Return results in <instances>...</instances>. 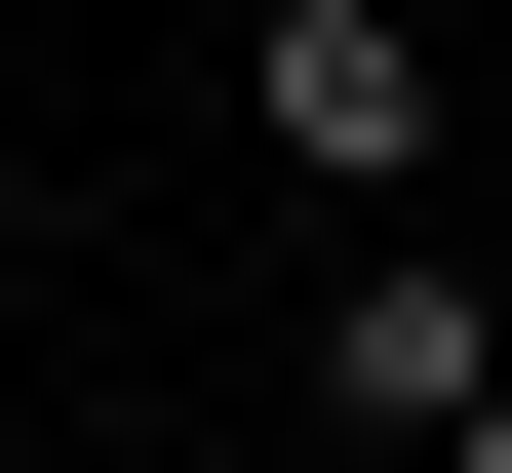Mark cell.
Returning a JSON list of instances; mask_svg holds the SVG:
<instances>
[{"label": "cell", "mask_w": 512, "mask_h": 473, "mask_svg": "<svg viewBox=\"0 0 512 473\" xmlns=\"http://www.w3.org/2000/svg\"><path fill=\"white\" fill-rule=\"evenodd\" d=\"M237 119H276V198H434V119H473V79H434V0H276V40H237Z\"/></svg>", "instance_id": "obj_1"}, {"label": "cell", "mask_w": 512, "mask_h": 473, "mask_svg": "<svg viewBox=\"0 0 512 473\" xmlns=\"http://www.w3.org/2000/svg\"><path fill=\"white\" fill-rule=\"evenodd\" d=\"M473 355H512V276H473V237H355V276H316V434H355V473H434V434H473Z\"/></svg>", "instance_id": "obj_2"}, {"label": "cell", "mask_w": 512, "mask_h": 473, "mask_svg": "<svg viewBox=\"0 0 512 473\" xmlns=\"http://www.w3.org/2000/svg\"><path fill=\"white\" fill-rule=\"evenodd\" d=\"M434 473H512V355H473V434H434Z\"/></svg>", "instance_id": "obj_3"}]
</instances>
